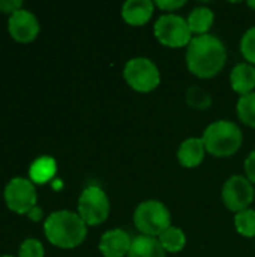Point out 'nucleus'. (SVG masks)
<instances>
[{
    "label": "nucleus",
    "instance_id": "1",
    "mask_svg": "<svg viewBox=\"0 0 255 257\" xmlns=\"http://www.w3.org/2000/svg\"><path fill=\"white\" fill-rule=\"evenodd\" d=\"M227 62V48L224 42L210 33L194 36L186 48L188 69L200 78L218 75Z\"/></svg>",
    "mask_w": 255,
    "mask_h": 257
},
{
    "label": "nucleus",
    "instance_id": "2",
    "mask_svg": "<svg viewBox=\"0 0 255 257\" xmlns=\"http://www.w3.org/2000/svg\"><path fill=\"white\" fill-rule=\"evenodd\" d=\"M47 239L60 248H74L83 244L87 236V224L71 211L53 212L44 224Z\"/></svg>",
    "mask_w": 255,
    "mask_h": 257
},
{
    "label": "nucleus",
    "instance_id": "3",
    "mask_svg": "<svg viewBox=\"0 0 255 257\" xmlns=\"http://www.w3.org/2000/svg\"><path fill=\"white\" fill-rule=\"evenodd\" d=\"M206 151L218 158L234 155L243 142L240 128L230 120H216L210 123L201 137Z\"/></svg>",
    "mask_w": 255,
    "mask_h": 257
},
{
    "label": "nucleus",
    "instance_id": "4",
    "mask_svg": "<svg viewBox=\"0 0 255 257\" xmlns=\"http://www.w3.org/2000/svg\"><path fill=\"white\" fill-rule=\"evenodd\" d=\"M134 224L141 235L159 238V235L171 226V215L162 202L146 200L135 208Z\"/></svg>",
    "mask_w": 255,
    "mask_h": 257
},
{
    "label": "nucleus",
    "instance_id": "5",
    "mask_svg": "<svg viewBox=\"0 0 255 257\" xmlns=\"http://www.w3.org/2000/svg\"><path fill=\"white\" fill-rule=\"evenodd\" d=\"M155 38L165 47L182 48L188 47L192 41V32L188 26V21L176 14L161 15L153 27Z\"/></svg>",
    "mask_w": 255,
    "mask_h": 257
},
{
    "label": "nucleus",
    "instance_id": "6",
    "mask_svg": "<svg viewBox=\"0 0 255 257\" xmlns=\"http://www.w3.org/2000/svg\"><path fill=\"white\" fill-rule=\"evenodd\" d=\"M123 77L131 89L141 93L155 90L161 83L158 66L147 57H134L128 60L123 69Z\"/></svg>",
    "mask_w": 255,
    "mask_h": 257
},
{
    "label": "nucleus",
    "instance_id": "7",
    "mask_svg": "<svg viewBox=\"0 0 255 257\" xmlns=\"http://www.w3.org/2000/svg\"><path fill=\"white\" fill-rule=\"evenodd\" d=\"M110 200L96 185L87 187L78 199V215L87 226H98L108 218Z\"/></svg>",
    "mask_w": 255,
    "mask_h": 257
},
{
    "label": "nucleus",
    "instance_id": "8",
    "mask_svg": "<svg viewBox=\"0 0 255 257\" xmlns=\"http://www.w3.org/2000/svg\"><path fill=\"white\" fill-rule=\"evenodd\" d=\"M221 196L225 208L237 214L240 211L248 209L252 203L255 196L254 185L248 178L234 175L225 181Z\"/></svg>",
    "mask_w": 255,
    "mask_h": 257
},
{
    "label": "nucleus",
    "instance_id": "9",
    "mask_svg": "<svg viewBox=\"0 0 255 257\" xmlns=\"http://www.w3.org/2000/svg\"><path fill=\"white\" fill-rule=\"evenodd\" d=\"M36 190L30 179L14 178L5 188V202L17 214H27L36 206Z\"/></svg>",
    "mask_w": 255,
    "mask_h": 257
},
{
    "label": "nucleus",
    "instance_id": "10",
    "mask_svg": "<svg viewBox=\"0 0 255 257\" xmlns=\"http://www.w3.org/2000/svg\"><path fill=\"white\" fill-rule=\"evenodd\" d=\"M9 33L18 42H32L39 33L38 18L26 9H18L9 17Z\"/></svg>",
    "mask_w": 255,
    "mask_h": 257
},
{
    "label": "nucleus",
    "instance_id": "11",
    "mask_svg": "<svg viewBox=\"0 0 255 257\" xmlns=\"http://www.w3.org/2000/svg\"><path fill=\"white\" fill-rule=\"evenodd\" d=\"M132 244V238L122 229H113L105 232L99 241V251L104 257L128 256Z\"/></svg>",
    "mask_w": 255,
    "mask_h": 257
},
{
    "label": "nucleus",
    "instance_id": "12",
    "mask_svg": "<svg viewBox=\"0 0 255 257\" xmlns=\"http://www.w3.org/2000/svg\"><path fill=\"white\" fill-rule=\"evenodd\" d=\"M155 3L150 0H128L122 6V18L129 26H143L153 15Z\"/></svg>",
    "mask_w": 255,
    "mask_h": 257
},
{
    "label": "nucleus",
    "instance_id": "13",
    "mask_svg": "<svg viewBox=\"0 0 255 257\" xmlns=\"http://www.w3.org/2000/svg\"><path fill=\"white\" fill-rule=\"evenodd\" d=\"M204 154H206V148L203 140L198 137H191L180 143L177 149V160L183 167L194 169L203 163Z\"/></svg>",
    "mask_w": 255,
    "mask_h": 257
},
{
    "label": "nucleus",
    "instance_id": "14",
    "mask_svg": "<svg viewBox=\"0 0 255 257\" xmlns=\"http://www.w3.org/2000/svg\"><path fill=\"white\" fill-rule=\"evenodd\" d=\"M230 84L236 93L245 96L252 93L255 87V68L251 63H239L230 74Z\"/></svg>",
    "mask_w": 255,
    "mask_h": 257
},
{
    "label": "nucleus",
    "instance_id": "15",
    "mask_svg": "<svg viewBox=\"0 0 255 257\" xmlns=\"http://www.w3.org/2000/svg\"><path fill=\"white\" fill-rule=\"evenodd\" d=\"M128 257H165V250L158 238L138 235L132 239Z\"/></svg>",
    "mask_w": 255,
    "mask_h": 257
},
{
    "label": "nucleus",
    "instance_id": "16",
    "mask_svg": "<svg viewBox=\"0 0 255 257\" xmlns=\"http://www.w3.org/2000/svg\"><path fill=\"white\" fill-rule=\"evenodd\" d=\"M213 20H215V15H213L212 9H209L206 6H198L191 11L186 21H188L191 32L195 33L197 36H200V35H206L209 32V29L213 24Z\"/></svg>",
    "mask_w": 255,
    "mask_h": 257
},
{
    "label": "nucleus",
    "instance_id": "17",
    "mask_svg": "<svg viewBox=\"0 0 255 257\" xmlns=\"http://www.w3.org/2000/svg\"><path fill=\"white\" fill-rule=\"evenodd\" d=\"M57 164L51 157H41L30 166V181L36 184H45L56 175Z\"/></svg>",
    "mask_w": 255,
    "mask_h": 257
},
{
    "label": "nucleus",
    "instance_id": "18",
    "mask_svg": "<svg viewBox=\"0 0 255 257\" xmlns=\"http://www.w3.org/2000/svg\"><path fill=\"white\" fill-rule=\"evenodd\" d=\"M158 241L161 242L165 253H179L183 250V247L186 244V236L182 232V229L170 226L167 230H164L159 235Z\"/></svg>",
    "mask_w": 255,
    "mask_h": 257
},
{
    "label": "nucleus",
    "instance_id": "19",
    "mask_svg": "<svg viewBox=\"0 0 255 257\" xmlns=\"http://www.w3.org/2000/svg\"><path fill=\"white\" fill-rule=\"evenodd\" d=\"M236 110H237L239 119L245 125L255 128V92L240 96L237 101Z\"/></svg>",
    "mask_w": 255,
    "mask_h": 257
},
{
    "label": "nucleus",
    "instance_id": "20",
    "mask_svg": "<svg viewBox=\"0 0 255 257\" xmlns=\"http://www.w3.org/2000/svg\"><path fill=\"white\" fill-rule=\"evenodd\" d=\"M234 226L236 230L245 236V238H254L255 236V211L248 208L245 211H240L234 217Z\"/></svg>",
    "mask_w": 255,
    "mask_h": 257
},
{
    "label": "nucleus",
    "instance_id": "21",
    "mask_svg": "<svg viewBox=\"0 0 255 257\" xmlns=\"http://www.w3.org/2000/svg\"><path fill=\"white\" fill-rule=\"evenodd\" d=\"M186 102L192 108L207 110L212 105V98L204 89H201L198 86H191L186 92Z\"/></svg>",
    "mask_w": 255,
    "mask_h": 257
},
{
    "label": "nucleus",
    "instance_id": "22",
    "mask_svg": "<svg viewBox=\"0 0 255 257\" xmlns=\"http://www.w3.org/2000/svg\"><path fill=\"white\" fill-rule=\"evenodd\" d=\"M240 53L251 65H255V27L248 29L242 36Z\"/></svg>",
    "mask_w": 255,
    "mask_h": 257
},
{
    "label": "nucleus",
    "instance_id": "23",
    "mask_svg": "<svg viewBox=\"0 0 255 257\" xmlns=\"http://www.w3.org/2000/svg\"><path fill=\"white\" fill-rule=\"evenodd\" d=\"M20 257H44V245L41 241L29 238L20 245Z\"/></svg>",
    "mask_w": 255,
    "mask_h": 257
},
{
    "label": "nucleus",
    "instance_id": "24",
    "mask_svg": "<svg viewBox=\"0 0 255 257\" xmlns=\"http://www.w3.org/2000/svg\"><path fill=\"white\" fill-rule=\"evenodd\" d=\"M185 0H158L156 3H155V6H158L159 9H162V11H167V12H174L176 9H179V8H182V6H185Z\"/></svg>",
    "mask_w": 255,
    "mask_h": 257
},
{
    "label": "nucleus",
    "instance_id": "25",
    "mask_svg": "<svg viewBox=\"0 0 255 257\" xmlns=\"http://www.w3.org/2000/svg\"><path fill=\"white\" fill-rule=\"evenodd\" d=\"M21 5H23L21 0H0V12L14 14L15 11L21 9Z\"/></svg>",
    "mask_w": 255,
    "mask_h": 257
},
{
    "label": "nucleus",
    "instance_id": "26",
    "mask_svg": "<svg viewBox=\"0 0 255 257\" xmlns=\"http://www.w3.org/2000/svg\"><path fill=\"white\" fill-rule=\"evenodd\" d=\"M245 172H246L248 179L252 184H255V151L248 155V158L245 161Z\"/></svg>",
    "mask_w": 255,
    "mask_h": 257
},
{
    "label": "nucleus",
    "instance_id": "27",
    "mask_svg": "<svg viewBox=\"0 0 255 257\" xmlns=\"http://www.w3.org/2000/svg\"><path fill=\"white\" fill-rule=\"evenodd\" d=\"M27 215H29V218L33 220V221H39V220L42 218V209H41L39 206H35V208H32V209L27 212Z\"/></svg>",
    "mask_w": 255,
    "mask_h": 257
},
{
    "label": "nucleus",
    "instance_id": "28",
    "mask_svg": "<svg viewBox=\"0 0 255 257\" xmlns=\"http://www.w3.org/2000/svg\"><path fill=\"white\" fill-rule=\"evenodd\" d=\"M248 6H249V8H252V9L255 11V0L254 2H252V0H249V2H248Z\"/></svg>",
    "mask_w": 255,
    "mask_h": 257
},
{
    "label": "nucleus",
    "instance_id": "29",
    "mask_svg": "<svg viewBox=\"0 0 255 257\" xmlns=\"http://www.w3.org/2000/svg\"><path fill=\"white\" fill-rule=\"evenodd\" d=\"M2 257H14V256H2Z\"/></svg>",
    "mask_w": 255,
    "mask_h": 257
}]
</instances>
